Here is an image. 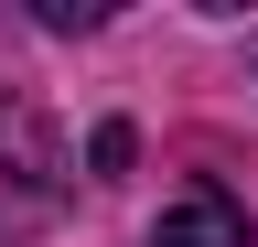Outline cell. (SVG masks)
Instances as JSON below:
<instances>
[{
  "instance_id": "obj_1",
  "label": "cell",
  "mask_w": 258,
  "mask_h": 247,
  "mask_svg": "<svg viewBox=\"0 0 258 247\" xmlns=\"http://www.w3.org/2000/svg\"><path fill=\"white\" fill-rule=\"evenodd\" d=\"M76 194V161H64V129L32 97H0V247H32Z\"/></svg>"
},
{
  "instance_id": "obj_2",
  "label": "cell",
  "mask_w": 258,
  "mask_h": 247,
  "mask_svg": "<svg viewBox=\"0 0 258 247\" xmlns=\"http://www.w3.org/2000/svg\"><path fill=\"white\" fill-rule=\"evenodd\" d=\"M151 247H258V236H247V204L226 194V183H194L183 204H161Z\"/></svg>"
},
{
  "instance_id": "obj_3",
  "label": "cell",
  "mask_w": 258,
  "mask_h": 247,
  "mask_svg": "<svg viewBox=\"0 0 258 247\" xmlns=\"http://www.w3.org/2000/svg\"><path fill=\"white\" fill-rule=\"evenodd\" d=\"M32 22H43V33H97L108 0H32Z\"/></svg>"
},
{
  "instance_id": "obj_4",
  "label": "cell",
  "mask_w": 258,
  "mask_h": 247,
  "mask_svg": "<svg viewBox=\"0 0 258 247\" xmlns=\"http://www.w3.org/2000/svg\"><path fill=\"white\" fill-rule=\"evenodd\" d=\"M129 150H140V140H129V118H108V129L86 140V161H97V183H118V172H129Z\"/></svg>"
}]
</instances>
